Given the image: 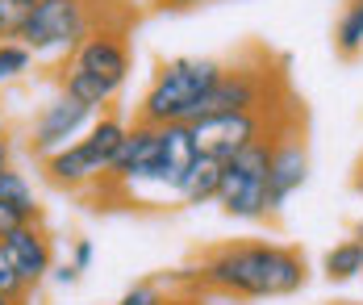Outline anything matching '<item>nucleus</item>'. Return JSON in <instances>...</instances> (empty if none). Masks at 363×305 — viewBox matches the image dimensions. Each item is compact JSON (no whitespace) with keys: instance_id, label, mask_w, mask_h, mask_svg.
<instances>
[{"instance_id":"nucleus-1","label":"nucleus","mask_w":363,"mask_h":305,"mask_svg":"<svg viewBox=\"0 0 363 305\" xmlns=\"http://www.w3.org/2000/svg\"><path fill=\"white\" fill-rule=\"evenodd\" d=\"M196 143H192V130L188 126H143L134 121L121 151L113 159V167L105 172V180L96 184V201H121L125 209H138L146 205V192L150 196H176L180 201L184 180L188 172L196 167Z\"/></svg>"},{"instance_id":"nucleus-2","label":"nucleus","mask_w":363,"mask_h":305,"mask_svg":"<svg viewBox=\"0 0 363 305\" xmlns=\"http://www.w3.org/2000/svg\"><path fill=\"white\" fill-rule=\"evenodd\" d=\"M192 284L196 293H218L234 301L292 297L309 284V260L289 243H267V238L218 243L192 267Z\"/></svg>"},{"instance_id":"nucleus-3","label":"nucleus","mask_w":363,"mask_h":305,"mask_svg":"<svg viewBox=\"0 0 363 305\" xmlns=\"http://www.w3.org/2000/svg\"><path fill=\"white\" fill-rule=\"evenodd\" d=\"M221 67H225L221 59H196V55L159 63L138 109H134V121H143V126H176V121L192 126L205 96L221 79Z\"/></svg>"},{"instance_id":"nucleus-4","label":"nucleus","mask_w":363,"mask_h":305,"mask_svg":"<svg viewBox=\"0 0 363 305\" xmlns=\"http://www.w3.org/2000/svg\"><path fill=\"white\" fill-rule=\"evenodd\" d=\"M134 13H121L105 0H34V13L21 30V46H30L34 59H59V67L79 50L101 21H130Z\"/></svg>"},{"instance_id":"nucleus-5","label":"nucleus","mask_w":363,"mask_h":305,"mask_svg":"<svg viewBox=\"0 0 363 305\" xmlns=\"http://www.w3.org/2000/svg\"><path fill=\"white\" fill-rule=\"evenodd\" d=\"M267 159H272V134L259 138L238 155H230L221 163V184L218 201L225 218L238 222H272L267 218Z\"/></svg>"},{"instance_id":"nucleus-6","label":"nucleus","mask_w":363,"mask_h":305,"mask_svg":"<svg viewBox=\"0 0 363 305\" xmlns=\"http://www.w3.org/2000/svg\"><path fill=\"white\" fill-rule=\"evenodd\" d=\"M309 180V138H305V109L292 101L280 126L272 130V159H267V218H280L292 192Z\"/></svg>"},{"instance_id":"nucleus-7","label":"nucleus","mask_w":363,"mask_h":305,"mask_svg":"<svg viewBox=\"0 0 363 305\" xmlns=\"http://www.w3.org/2000/svg\"><path fill=\"white\" fill-rule=\"evenodd\" d=\"M296 96H284L280 105H272V109H242V113H213V117H201V121H192L188 130H192V143H196V155H205V159H218L225 163L230 155H238L242 147H251L259 138H267L276 126H280V117L289 113V105Z\"/></svg>"},{"instance_id":"nucleus-8","label":"nucleus","mask_w":363,"mask_h":305,"mask_svg":"<svg viewBox=\"0 0 363 305\" xmlns=\"http://www.w3.org/2000/svg\"><path fill=\"white\" fill-rule=\"evenodd\" d=\"M72 67L88 72V76L105 79L109 88L121 92V84L130 79V67H134V50H130V21H101L88 38L79 42L72 59Z\"/></svg>"},{"instance_id":"nucleus-9","label":"nucleus","mask_w":363,"mask_h":305,"mask_svg":"<svg viewBox=\"0 0 363 305\" xmlns=\"http://www.w3.org/2000/svg\"><path fill=\"white\" fill-rule=\"evenodd\" d=\"M92 121H96V113H92L88 105L72 101L67 92H55V96L38 109L34 126H30V138H26V151L34 155V159H46V155L63 151L72 138H79Z\"/></svg>"},{"instance_id":"nucleus-10","label":"nucleus","mask_w":363,"mask_h":305,"mask_svg":"<svg viewBox=\"0 0 363 305\" xmlns=\"http://www.w3.org/2000/svg\"><path fill=\"white\" fill-rule=\"evenodd\" d=\"M0 247H4L9 264L17 267V276L30 289H38L55 272V238H50V230L42 226V222H26L21 230H13Z\"/></svg>"},{"instance_id":"nucleus-11","label":"nucleus","mask_w":363,"mask_h":305,"mask_svg":"<svg viewBox=\"0 0 363 305\" xmlns=\"http://www.w3.org/2000/svg\"><path fill=\"white\" fill-rule=\"evenodd\" d=\"M42 176H46L50 189L88 192V189H96V184L105 180V167H101L96 155L84 147V138H75V143H67L63 151H55V155L42 159Z\"/></svg>"},{"instance_id":"nucleus-12","label":"nucleus","mask_w":363,"mask_h":305,"mask_svg":"<svg viewBox=\"0 0 363 305\" xmlns=\"http://www.w3.org/2000/svg\"><path fill=\"white\" fill-rule=\"evenodd\" d=\"M55 84H59V92H67L72 101L88 105L92 113H105V109H113V101H117V88H109L105 79L88 76V72H79L72 63L55 67Z\"/></svg>"},{"instance_id":"nucleus-13","label":"nucleus","mask_w":363,"mask_h":305,"mask_svg":"<svg viewBox=\"0 0 363 305\" xmlns=\"http://www.w3.org/2000/svg\"><path fill=\"white\" fill-rule=\"evenodd\" d=\"M322 272H326L330 284H347V280L363 276V243L359 238L334 243V247L326 251V260H322Z\"/></svg>"},{"instance_id":"nucleus-14","label":"nucleus","mask_w":363,"mask_h":305,"mask_svg":"<svg viewBox=\"0 0 363 305\" xmlns=\"http://www.w3.org/2000/svg\"><path fill=\"white\" fill-rule=\"evenodd\" d=\"M218 184H221V163L218 159H196V167L188 172V180H184V192L180 201L184 205H213L218 201Z\"/></svg>"},{"instance_id":"nucleus-15","label":"nucleus","mask_w":363,"mask_h":305,"mask_svg":"<svg viewBox=\"0 0 363 305\" xmlns=\"http://www.w3.org/2000/svg\"><path fill=\"white\" fill-rule=\"evenodd\" d=\"M334 50L338 59H359L363 55V0H347L338 26H334Z\"/></svg>"},{"instance_id":"nucleus-16","label":"nucleus","mask_w":363,"mask_h":305,"mask_svg":"<svg viewBox=\"0 0 363 305\" xmlns=\"http://www.w3.org/2000/svg\"><path fill=\"white\" fill-rule=\"evenodd\" d=\"M0 201L13 205L26 222H42V205H38V196H34V189H30V180H26V172H17V167L0 172Z\"/></svg>"},{"instance_id":"nucleus-17","label":"nucleus","mask_w":363,"mask_h":305,"mask_svg":"<svg viewBox=\"0 0 363 305\" xmlns=\"http://www.w3.org/2000/svg\"><path fill=\"white\" fill-rule=\"evenodd\" d=\"M26 72H34L30 46H21V42H0V88L13 84V79H21Z\"/></svg>"},{"instance_id":"nucleus-18","label":"nucleus","mask_w":363,"mask_h":305,"mask_svg":"<svg viewBox=\"0 0 363 305\" xmlns=\"http://www.w3.org/2000/svg\"><path fill=\"white\" fill-rule=\"evenodd\" d=\"M30 13H34V0H0V42H21Z\"/></svg>"},{"instance_id":"nucleus-19","label":"nucleus","mask_w":363,"mask_h":305,"mask_svg":"<svg viewBox=\"0 0 363 305\" xmlns=\"http://www.w3.org/2000/svg\"><path fill=\"white\" fill-rule=\"evenodd\" d=\"M0 293H4V297H13V301H30V293H34V289L17 276V267L9 264L4 247H0Z\"/></svg>"},{"instance_id":"nucleus-20","label":"nucleus","mask_w":363,"mask_h":305,"mask_svg":"<svg viewBox=\"0 0 363 305\" xmlns=\"http://www.w3.org/2000/svg\"><path fill=\"white\" fill-rule=\"evenodd\" d=\"M159 301H163V284L159 280H143V284H134L117 305H159Z\"/></svg>"},{"instance_id":"nucleus-21","label":"nucleus","mask_w":363,"mask_h":305,"mask_svg":"<svg viewBox=\"0 0 363 305\" xmlns=\"http://www.w3.org/2000/svg\"><path fill=\"white\" fill-rule=\"evenodd\" d=\"M201 4H213V0H146V9H155V13H192Z\"/></svg>"},{"instance_id":"nucleus-22","label":"nucleus","mask_w":363,"mask_h":305,"mask_svg":"<svg viewBox=\"0 0 363 305\" xmlns=\"http://www.w3.org/2000/svg\"><path fill=\"white\" fill-rule=\"evenodd\" d=\"M21 226H26V218H21L13 205H4V201H0V243H4L13 230H21Z\"/></svg>"},{"instance_id":"nucleus-23","label":"nucleus","mask_w":363,"mask_h":305,"mask_svg":"<svg viewBox=\"0 0 363 305\" xmlns=\"http://www.w3.org/2000/svg\"><path fill=\"white\" fill-rule=\"evenodd\" d=\"M67 264H75L79 272H88V264H92V243L88 238H75L72 243V260Z\"/></svg>"},{"instance_id":"nucleus-24","label":"nucleus","mask_w":363,"mask_h":305,"mask_svg":"<svg viewBox=\"0 0 363 305\" xmlns=\"http://www.w3.org/2000/svg\"><path fill=\"white\" fill-rule=\"evenodd\" d=\"M50 276H55L59 284H75V280H79V267H75V264H55Z\"/></svg>"},{"instance_id":"nucleus-25","label":"nucleus","mask_w":363,"mask_h":305,"mask_svg":"<svg viewBox=\"0 0 363 305\" xmlns=\"http://www.w3.org/2000/svg\"><path fill=\"white\" fill-rule=\"evenodd\" d=\"M13 167V151H9V138L0 134V172H9Z\"/></svg>"},{"instance_id":"nucleus-26","label":"nucleus","mask_w":363,"mask_h":305,"mask_svg":"<svg viewBox=\"0 0 363 305\" xmlns=\"http://www.w3.org/2000/svg\"><path fill=\"white\" fill-rule=\"evenodd\" d=\"M159 305H196V297H163Z\"/></svg>"},{"instance_id":"nucleus-27","label":"nucleus","mask_w":363,"mask_h":305,"mask_svg":"<svg viewBox=\"0 0 363 305\" xmlns=\"http://www.w3.org/2000/svg\"><path fill=\"white\" fill-rule=\"evenodd\" d=\"M355 189H359V192H363V163H359V172H355ZM355 238H359V243H363V226H359V230H355Z\"/></svg>"},{"instance_id":"nucleus-28","label":"nucleus","mask_w":363,"mask_h":305,"mask_svg":"<svg viewBox=\"0 0 363 305\" xmlns=\"http://www.w3.org/2000/svg\"><path fill=\"white\" fill-rule=\"evenodd\" d=\"M105 4H113V9H121V13H130V0H105Z\"/></svg>"},{"instance_id":"nucleus-29","label":"nucleus","mask_w":363,"mask_h":305,"mask_svg":"<svg viewBox=\"0 0 363 305\" xmlns=\"http://www.w3.org/2000/svg\"><path fill=\"white\" fill-rule=\"evenodd\" d=\"M0 305H26V301H13V297H4V293H0Z\"/></svg>"},{"instance_id":"nucleus-30","label":"nucleus","mask_w":363,"mask_h":305,"mask_svg":"<svg viewBox=\"0 0 363 305\" xmlns=\"http://www.w3.org/2000/svg\"><path fill=\"white\" fill-rule=\"evenodd\" d=\"M0 134H4V113H0Z\"/></svg>"}]
</instances>
